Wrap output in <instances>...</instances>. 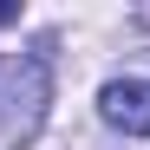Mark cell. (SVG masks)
Here are the masks:
<instances>
[{"label":"cell","mask_w":150,"mask_h":150,"mask_svg":"<svg viewBox=\"0 0 150 150\" xmlns=\"http://www.w3.org/2000/svg\"><path fill=\"white\" fill-rule=\"evenodd\" d=\"M46 105H52V59L46 46L33 52H7L0 59V144H33Z\"/></svg>","instance_id":"obj_1"},{"label":"cell","mask_w":150,"mask_h":150,"mask_svg":"<svg viewBox=\"0 0 150 150\" xmlns=\"http://www.w3.org/2000/svg\"><path fill=\"white\" fill-rule=\"evenodd\" d=\"M98 111L124 137H150V79H111L98 91Z\"/></svg>","instance_id":"obj_2"}]
</instances>
